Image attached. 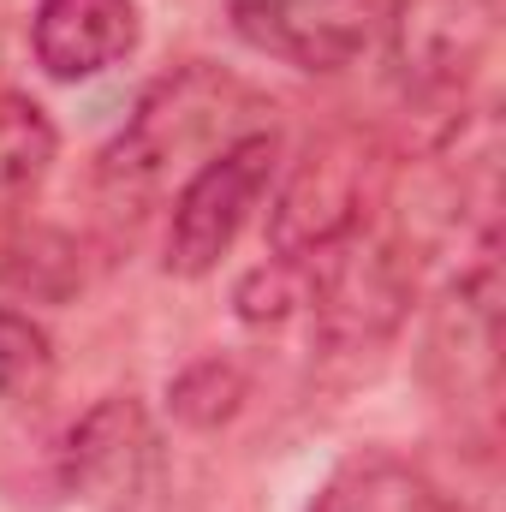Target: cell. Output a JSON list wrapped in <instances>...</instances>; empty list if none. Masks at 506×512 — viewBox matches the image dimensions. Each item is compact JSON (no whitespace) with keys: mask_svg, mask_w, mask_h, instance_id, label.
Instances as JSON below:
<instances>
[{"mask_svg":"<svg viewBox=\"0 0 506 512\" xmlns=\"http://www.w3.org/2000/svg\"><path fill=\"white\" fill-rule=\"evenodd\" d=\"M251 114H262L251 90L215 66H185L179 78H161L131 126L114 137V149L102 155V185L120 209H143L155 203L173 173H197L209 155H221L227 143H239L245 131H268L251 126Z\"/></svg>","mask_w":506,"mask_h":512,"instance_id":"6da1fadb","label":"cell"},{"mask_svg":"<svg viewBox=\"0 0 506 512\" xmlns=\"http://www.w3.org/2000/svg\"><path fill=\"white\" fill-rule=\"evenodd\" d=\"M274 161H280V137L245 131L239 143H227L221 155H209L185 179V191L173 197V227H167V268L173 274H209L233 251L239 227L251 221V209L274 179Z\"/></svg>","mask_w":506,"mask_h":512,"instance_id":"7a4b0ae2","label":"cell"},{"mask_svg":"<svg viewBox=\"0 0 506 512\" xmlns=\"http://www.w3.org/2000/svg\"><path fill=\"white\" fill-rule=\"evenodd\" d=\"M376 12L381 0H233V30L298 72H346L370 42Z\"/></svg>","mask_w":506,"mask_h":512,"instance_id":"3957f363","label":"cell"},{"mask_svg":"<svg viewBox=\"0 0 506 512\" xmlns=\"http://www.w3.org/2000/svg\"><path fill=\"white\" fill-rule=\"evenodd\" d=\"M358 221H364V161L340 143H322L292 167L268 221V245L286 262H310L316 251L358 233Z\"/></svg>","mask_w":506,"mask_h":512,"instance_id":"277c9868","label":"cell"},{"mask_svg":"<svg viewBox=\"0 0 506 512\" xmlns=\"http://www.w3.org/2000/svg\"><path fill=\"white\" fill-rule=\"evenodd\" d=\"M161 441L137 399H102L66 441V483L102 512H126L155 483Z\"/></svg>","mask_w":506,"mask_h":512,"instance_id":"5b68a950","label":"cell"},{"mask_svg":"<svg viewBox=\"0 0 506 512\" xmlns=\"http://www.w3.org/2000/svg\"><path fill=\"white\" fill-rule=\"evenodd\" d=\"M316 274H304V304L316 310L328 340H381L399 322L405 304V274L399 256L387 245H364L358 233H346L340 245H328Z\"/></svg>","mask_w":506,"mask_h":512,"instance_id":"8992f818","label":"cell"},{"mask_svg":"<svg viewBox=\"0 0 506 512\" xmlns=\"http://www.w3.org/2000/svg\"><path fill=\"white\" fill-rule=\"evenodd\" d=\"M495 48V0H399L393 66L417 90H459Z\"/></svg>","mask_w":506,"mask_h":512,"instance_id":"52a82bcc","label":"cell"},{"mask_svg":"<svg viewBox=\"0 0 506 512\" xmlns=\"http://www.w3.org/2000/svg\"><path fill=\"white\" fill-rule=\"evenodd\" d=\"M36 66L60 84L96 78L137 48V6L131 0H42L30 24Z\"/></svg>","mask_w":506,"mask_h":512,"instance_id":"ba28073f","label":"cell"},{"mask_svg":"<svg viewBox=\"0 0 506 512\" xmlns=\"http://www.w3.org/2000/svg\"><path fill=\"white\" fill-rule=\"evenodd\" d=\"M316 512H453L447 495L405 459H387V453H370V459H352L340 465L322 495H316Z\"/></svg>","mask_w":506,"mask_h":512,"instance_id":"9c48e42d","label":"cell"},{"mask_svg":"<svg viewBox=\"0 0 506 512\" xmlns=\"http://www.w3.org/2000/svg\"><path fill=\"white\" fill-rule=\"evenodd\" d=\"M54 167V126L48 114L18 96V90H0V215L24 209L42 179Z\"/></svg>","mask_w":506,"mask_h":512,"instance_id":"30bf717a","label":"cell"},{"mask_svg":"<svg viewBox=\"0 0 506 512\" xmlns=\"http://www.w3.org/2000/svg\"><path fill=\"white\" fill-rule=\"evenodd\" d=\"M48 387H54L48 334L30 316L0 310V399L6 405H36V399H48Z\"/></svg>","mask_w":506,"mask_h":512,"instance_id":"8fae6325","label":"cell"}]
</instances>
